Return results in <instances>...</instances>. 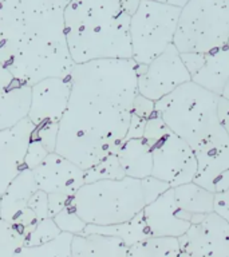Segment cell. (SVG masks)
I'll return each instance as SVG.
<instances>
[{
	"instance_id": "1",
	"label": "cell",
	"mask_w": 229,
	"mask_h": 257,
	"mask_svg": "<svg viewBox=\"0 0 229 257\" xmlns=\"http://www.w3.org/2000/svg\"><path fill=\"white\" fill-rule=\"evenodd\" d=\"M70 82L55 152L86 170L126 140L138 95V64L132 58L75 64Z\"/></svg>"
},
{
	"instance_id": "2",
	"label": "cell",
	"mask_w": 229,
	"mask_h": 257,
	"mask_svg": "<svg viewBox=\"0 0 229 257\" xmlns=\"http://www.w3.org/2000/svg\"><path fill=\"white\" fill-rule=\"evenodd\" d=\"M70 0H2L0 63L28 84L66 78L75 63L64 34Z\"/></svg>"
},
{
	"instance_id": "3",
	"label": "cell",
	"mask_w": 229,
	"mask_h": 257,
	"mask_svg": "<svg viewBox=\"0 0 229 257\" xmlns=\"http://www.w3.org/2000/svg\"><path fill=\"white\" fill-rule=\"evenodd\" d=\"M130 19L121 0H70L64 34L72 62L130 59Z\"/></svg>"
},
{
	"instance_id": "4",
	"label": "cell",
	"mask_w": 229,
	"mask_h": 257,
	"mask_svg": "<svg viewBox=\"0 0 229 257\" xmlns=\"http://www.w3.org/2000/svg\"><path fill=\"white\" fill-rule=\"evenodd\" d=\"M169 188L170 185L153 176L142 180L132 177L99 180L82 185L72 196L71 205L86 224H122Z\"/></svg>"
},
{
	"instance_id": "5",
	"label": "cell",
	"mask_w": 229,
	"mask_h": 257,
	"mask_svg": "<svg viewBox=\"0 0 229 257\" xmlns=\"http://www.w3.org/2000/svg\"><path fill=\"white\" fill-rule=\"evenodd\" d=\"M218 98L189 80L157 100L154 107L166 126L196 152L225 132L218 120Z\"/></svg>"
},
{
	"instance_id": "6",
	"label": "cell",
	"mask_w": 229,
	"mask_h": 257,
	"mask_svg": "<svg viewBox=\"0 0 229 257\" xmlns=\"http://www.w3.org/2000/svg\"><path fill=\"white\" fill-rule=\"evenodd\" d=\"M228 40L229 0H189L181 7L173 40L180 54H209Z\"/></svg>"
},
{
	"instance_id": "7",
	"label": "cell",
	"mask_w": 229,
	"mask_h": 257,
	"mask_svg": "<svg viewBox=\"0 0 229 257\" xmlns=\"http://www.w3.org/2000/svg\"><path fill=\"white\" fill-rule=\"evenodd\" d=\"M181 7L141 0L130 19L132 59L137 64H149L173 44Z\"/></svg>"
},
{
	"instance_id": "8",
	"label": "cell",
	"mask_w": 229,
	"mask_h": 257,
	"mask_svg": "<svg viewBox=\"0 0 229 257\" xmlns=\"http://www.w3.org/2000/svg\"><path fill=\"white\" fill-rule=\"evenodd\" d=\"M152 149V176L176 188L193 182L197 172V160L193 149L172 130L158 140L148 142Z\"/></svg>"
},
{
	"instance_id": "9",
	"label": "cell",
	"mask_w": 229,
	"mask_h": 257,
	"mask_svg": "<svg viewBox=\"0 0 229 257\" xmlns=\"http://www.w3.org/2000/svg\"><path fill=\"white\" fill-rule=\"evenodd\" d=\"M192 80L178 50L170 44L149 64H138V92L154 102Z\"/></svg>"
},
{
	"instance_id": "10",
	"label": "cell",
	"mask_w": 229,
	"mask_h": 257,
	"mask_svg": "<svg viewBox=\"0 0 229 257\" xmlns=\"http://www.w3.org/2000/svg\"><path fill=\"white\" fill-rule=\"evenodd\" d=\"M181 252L189 257H229V222L212 212L178 237Z\"/></svg>"
},
{
	"instance_id": "11",
	"label": "cell",
	"mask_w": 229,
	"mask_h": 257,
	"mask_svg": "<svg viewBox=\"0 0 229 257\" xmlns=\"http://www.w3.org/2000/svg\"><path fill=\"white\" fill-rule=\"evenodd\" d=\"M38 190L31 169H24L12 180L0 196V218L14 225L24 237L32 232L39 220L31 209L28 201ZM26 242V241H24Z\"/></svg>"
},
{
	"instance_id": "12",
	"label": "cell",
	"mask_w": 229,
	"mask_h": 257,
	"mask_svg": "<svg viewBox=\"0 0 229 257\" xmlns=\"http://www.w3.org/2000/svg\"><path fill=\"white\" fill-rule=\"evenodd\" d=\"M71 90L70 75L66 78L52 76L32 84L31 104L27 118L38 126L44 122L59 123L67 107Z\"/></svg>"
},
{
	"instance_id": "13",
	"label": "cell",
	"mask_w": 229,
	"mask_h": 257,
	"mask_svg": "<svg viewBox=\"0 0 229 257\" xmlns=\"http://www.w3.org/2000/svg\"><path fill=\"white\" fill-rule=\"evenodd\" d=\"M35 124L28 118L0 130V196L12 180L26 169V156Z\"/></svg>"
},
{
	"instance_id": "14",
	"label": "cell",
	"mask_w": 229,
	"mask_h": 257,
	"mask_svg": "<svg viewBox=\"0 0 229 257\" xmlns=\"http://www.w3.org/2000/svg\"><path fill=\"white\" fill-rule=\"evenodd\" d=\"M152 237L184 236L192 226V214L178 208L174 200V189L169 188L142 210Z\"/></svg>"
},
{
	"instance_id": "15",
	"label": "cell",
	"mask_w": 229,
	"mask_h": 257,
	"mask_svg": "<svg viewBox=\"0 0 229 257\" xmlns=\"http://www.w3.org/2000/svg\"><path fill=\"white\" fill-rule=\"evenodd\" d=\"M38 189L44 193H66L74 196L84 184V170L56 152L50 153L43 162L32 169Z\"/></svg>"
},
{
	"instance_id": "16",
	"label": "cell",
	"mask_w": 229,
	"mask_h": 257,
	"mask_svg": "<svg viewBox=\"0 0 229 257\" xmlns=\"http://www.w3.org/2000/svg\"><path fill=\"white\" fill-rule=\"evenodd\" d=\"M31 84L18 79L0 63V130L27 118L31 104Z\"/></svg>"
},
{
	"instance_id": "17",
	"label": "cell",
	"mask_w": 229,
	"mask_h": 257,
	"mask_svg": "<svg viewBox=\"0 0 229 257\" xmlns=\"http://www.w3.org/2000/svg\"><path fill=\"white\" fill-rule=\"evenodd\" d=\"M197 172L193 182L213 192L218 177L229 170V137L222 133L194 152Z\"/></svg>"
},
{
	"instance_id": "18",
	"label": "cell",
	"mask_w": 229,
	"mask_h": 257,
	"mask_svg": "<svg viewBox=\"0 0 229 257\" xmlns=\"http://www.w3.org/2000/svg\"><path fill=\"white\" fill-rule=\"evenodd\" d=\"M129 246L120 237L82 233L72 236V257H126Z\"/></svg>"
},
{
	"instance_id": "19",
	"label": "cell",
	"mask_w": 229,
	"mask_h": 257,
	"mask_svg": "<svg viewBox=\"0 0 229 257\" xmlns=\"http://www.w3.org/2000/svg\"><path fill=\"white\" fill-rule=\"evenodd\" d=\"M117 157L126 177L142 180L152 176V149L144 138L125 140L117 152Z\"/></svg>"
},
{
	"instance_id": "20",
	"label": "cell",
	"mask_w": 229,
	"mask_h": 257,
	"mask_svg": "<svg viewBox=\"0 0 229 257\" xmlns=\"http://www.w3.org/2000/svg\"><path fill=\"white\" fill-rule=\"evenodd\" d=\"M192 80L208 91L221 96V92L229 82V46L209 52L205 56L204 66Z\"/></svg>"
},
{
	"instance_id": "21",
	"label": "cell",
	"mask_w": 229,
	"mask_h": 257,
	"mask_svg": "<svg viewBox=\"0 0 229 257\" xmlns=\"http://www.w3.org/2000/svg\"><path fill=\"white\" fill-rule=\"evenodd\" d=\"M174 189V200L178 208L192 216L213 212L214 193L209 192L194 182L180 185Z\"/></svg>"
},
{
	"instance_id": "22",
	"label": "cell",
	"mask_w": 229,
	"mask_h": 257,
	"mask_svg": "<svg viewBox=\"0 0 229 257\" xmlns=\"http://www.w3.org/2000/svg\"><path fill=\"white\" fill-rule=\"evenodd\" d=\"M83 233H99V234H107V236L120 237L121 240L128 246H132L138 241H142L150 236L148 225L145 221L144 213H138L132 220L116 225H91L87 224Z\"/></svg>"
},
{
	"instance_id": "23",
	"label": "cell",
	"mask_w": 229,
	"mask_h": 257,
	"mask_svg": "<svg viewBox=\"0 0 229 257\" xmlns=\"http://www.w3.org/2000/svg\"><path fill=\"white\" fill-rule=\"evenodd\" d=\"M180 253L176 237H148L129 246L126 257H177Z\"/></svg>"
},
{
	"instance_id": "24",
	"label": "cell",
	"mask_w": 229,
	"mask_h": 257,
	"mask_svg": "<svg viewBox=\"0 0 229 257\" xmlns=\"http://www.w3.org/2000/svg\"><path fill=\"white\" fill-rule=\"evenodd\" d=\"M72 234L62 232L54 240L40 245H23L14 257H72Z\"/></svg>"
},
{
	"instance_id": "25",
	"label": "cell",
	"mask_w": 229,
	"mask_h": 257,
	"mask_svg": "<svg viewBox=\"0 0 229 257\" xmlns=\"http://www.w3.org/2000/svg\"><path fill=\"white\" fill-rule=\"evenodd\" d=\"M124 177H126L124 169L121 166L117 153H114L90 169L84 170V184L99 180H121Z\"/></svg>"
},
{
	"instance_id": "26",
	"label": "cell",
	"mask_w": 229,
	"mask_h": 257,
	"mask_svg": "<svg viewBox=\"0 0 229 257\" xmlns=\"http://www.w3.org/2000/svg\"><path fill=\"white\" fill-rule=\"evenodd\" d=\"M26 241L23 233L0 218V257H14Z\"/></svg>"
},
{
	"instance_id": "27",
	"label": "cell",
	"mask_w": 229,
	"mask_h": 257,
	"mask_svg": "<svg viewBox=\"0 0 229 257\" xmlns=\"http://www.w3.org/2000/svg\"><path fill=\"white\" fill-rule=\"evenodd\" d=\"M55 224L58 225V228L60 229V232L70 233L72 236L75 234H82L86 228V222L79 217V214L76 213L71 204L66 206L63 210H60L58 214L52 217Z\"/></svg>"
},
{
	"instance_id": "28",
	"label": "cell",
	"mask_w": 229,
	"mask_h": 257,
	"mask_svg": "<svg viewBox=\"0 0 229 257\" xmlns=\"http://www.w3.org/2000/svg\"><path fill=\"white\" fill-rule=\"evenodd\" d=\"M60 229L58 228V225L55 224V221L52 217H47L40 220L36 226L34 228L32 232L28 233V236L26 237V242L24 245H40L46 244L48 241L54 240L60 234Z\"/></svg>"
},
{
	"instance_id": "29",
	"label": "cell",
	"mask_w": 229,
	"mask_h": 257,
	"mask_svg": "<svg viewBox=\"0 0 229 257\" xmlns=\"http://www.w3.org/2000/svg\"><path fill=\"white\" fill-rule=\"evenodd\" d=\"M58 124L54 122H44L35 126L32 136L39 140L47 149L48 153H54L56 149V140H58Z\"/></svg>"
},
{
	"instance_id": "30",
	"label": "cell",
	"mask_w": 229,
	"mask_h": 257,
	"mask_svg": "<svg viewBox=\"0 0 229 257\" xmlns=\"http://www.w3.org/2000/svg\"><path fill=\"white\" fill-rule=\"evenodd\" d=\"M50 153L44 145L40 142L39 140H36L35 137L31 136V140H30V145H28L27 156H26V168L27 169H35L36 166H39L46 157L48 156Z\"/></svg>"
},
{
	"instance_id": "31",
	"label": "cell",
	"mask_w": 229,
	"mask_h": 257,
	"mask_svg": "<svg viewBox=\"0 0 229 257\" xmlns=\"http://www.w3.org/2000/svg\"><path fill=\"white\" fill-rule=\"evenodd\" d=\"M170 128L166 126L162 118H161L157 112H154L149 119H146V124H145L144 132V140L146 142H152V141L158 140L160 137H162L166 132H169Z\"/></svg>"
},
{
	"instance_id": "32",
	"label": "cell",
	"mask_w": 229,
	"mask_h": 257,
	"mask_svg": "<svg viewBox=\"0 0 229 257\" xmlns=\"http://www.w3.org/2000/svg\"><path fill=\"white\" fill-rule=\"evenodd\" d=\"M28 208L31 209L34 214L36 216L38 220H43L50 217V212H48V196L47 193H44L43 190L38 189L32 197L28 201Z\"/></svg>"
},
{
	"instance_id": "33",
	"label": "cell",
	"mask_w": 229,
	"mask_h": 257,
	"mask_svg": "<svg viewBox=\"0 0 229 257\" xmlns=\"http://www.w3.org/2000/svg\"><path fill=\"white\" fill-rule=\"evenodd\" d=\"M154 104H156L154 100L148 99V98H145L144 95H141L138 92V95L136 96L134 103H133V114H136V115L141 116L144 119H149L156 112Z\"/></svg>"
},
{
	"instance_id": "34",
	"label": "cell",
	"mask_w": 229,
	"mask_h": 257,
	"mask_svg": "<svg viewBox=\"0 0 229 257\" xmlns=\"http://www.w3.org/2000/svg\"><path fill=\"white\" fill-rule=\"evenodd\" d=\"M48 196V212L50 217H54L55 214L63 210L66 206L71 204L72 196L66 194V193H50Z\"/></svg>"
},
{
	"instance_id": "35",
	"label": "cell",
	"mask_w": 229,
	"mask_h": 257,
	"mask_svg": "<svg viewBox=\"0 0 229 257\" xmlns=\"http://www.w3.org/2000/svg\"><path fill=\"white\" fill-rule=\"evenodd\" d=\"M182 63L185 64V67L190 74V76L196 75L197 72L200 71V68L204 66L205 56L206 54H197V52H184L180 54Z\"/></svg>"
},
{
	"instance_id": "36",
	"label": "cell",
	"mask_w": 229,
	"mask_h": 257,
	"mask_svg": "<svg viewBox=\"0 0 229 257\" xmlns=\"http://www.w3.org/2000/svg\"><path fill=\"white\" fill-rule=\"evenodd\" d=\"M213 212L229 222V188L221 193H214Z\"/></svg>"
},
{
	"instance_id": "37",
	"label": "cell",
	"mask_w": 229,
	"mask_h": 257,
	"mask_svg": "<svg viewBox=\"0 0 229 257\" xmlns=\"http://www.w3.org/2000/svg\"><path fill=\"white\" fill-rule=\"evenodd\" d=\"M145 124H146V119L136 115V114H132V120H130V126H129V132L128 136H126V140H132V138H144Z\"/></svg>"
},
{
	"instance_id": "38",
	"label": "cell",
	"mask_w": 229,
	"mask_h": 257,
	"mask_svg": "<svg viewBox=\"0 0 229 257\" xmlns=\"http://www.w3.org/2000/svg\"><path fill=\"white\" fill-rule=\"evenodd\" d=\"M217 112H218L220 124L222 126V128H224L225 133L229 137V100L224 99L222 96H220L218 98V108H217Z\"/></svg>"
},
{
	"instance_id": "39",
	"label": "cell",
	"mask_w": 229,
	"mask_h": 257,
	"mask_svg": "<svg viewBox=\"0 0 229 257\" xmlns=\"http://www.w3.org/2000/svg\"><path fill=\"white\" fill-rule=\"evenodd\" d=\"M229 188V170H226L225 173H222L220 177H218V180L216 181V184H214V189H213V192L214 193H221L226 190Z\"/></svg>"
},
{
	"instance_id": "40",
	"label": "cell",
	"mask_w": 229,
	"mask_h": 257,
	"mask_svg": "<svg viewBox=\"0 0 229 257\" xmlns=\"http://www.w3.org/2000/svg\"><path fill=\"white\" fill-rule=\"evenodd\" d=\"M141 0H121V6L124 8V11L128 14L129 16L134 15V12L138 10Z\"/></svg>"
},
{
	"instance_id": "41",
	"label": "cell",
	"mask_w": 229,
	"mask_h": 257,
	"mask_svg": "<svg viewBox=\"0 0 229 257\" xmlns=\"http://www.w3.org/2000/svg\"><path fill=\"white\" fill-rule=\"evenodd\" d=\"M154 2H160V3L172 4V6H177V7H184L185 4L188 3L189 0H154Z\"/></svg>"
},
{
	"instance_id": "42",
	"label": "cell",
	"mask_w": 229,
	"mask_h": 257,
	"mask_svg": "<svg viewBox=\"0 0 229 257\" xmlns=\"http://www.w3.org/2000/svg\"><path fill=\"white\" fill-rule=\"evenodd\" d=\"M221 96L224 98V99L229 100V82L226 83V86L224 87V90H222V92H221Z\"/></svg>"
},
{
	"instance_id": "43",
	"label": "cell",
	"mask_w": 229,
	"mask_h": 257,
	"mask_svg": "<svg viewBox=\"0 0 229 257\" xmlns=\"http://www.w3.org/2000/svg\"><path fill=\"white\" fill-rule=\"evenodd\" d=\"M177 257H189V256H188V254H185L184 252H181L180 254H178V256H177Z\"/></svg>"
},
{
	"instance_id": "44",
	"label": "cell",
	"mask_w": 229,
	"mask_h": 257,
	"mask_svg": "<svg viewBox=\"0 0 229 257\" xmlns=\"http://www.w3.org/2000/svg\"><path fill=\"white\" fill-rule=\"evenodd\" d=\"M228 46H229V40H228Z\"/></svg>"
},
{
	"instance_id": "45",
	"label": "cell",
	"mask_w": 229,
	"mask_h": 257,
	"mask_svg": "<svg viewBox=\"0 0 229 257\" xmlns=\"http://www.w3.org/2000/svg\"><path fill=\"white\" fill-rule=\"evenodd\" d=\"M0 3H2V0H0Z\"/></svg>"
}]
</instances>
